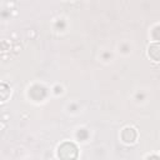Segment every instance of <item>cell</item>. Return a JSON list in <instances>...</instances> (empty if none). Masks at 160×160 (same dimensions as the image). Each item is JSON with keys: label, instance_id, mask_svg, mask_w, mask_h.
<instances>
[{"label": "cell", "instance_id": "1", "mask_svg": "<svg viewBox=\"0 0 160 160\" xmlns=\"http://www.w3.org/2000/svg\"><path fill=\"white\" fill-rule=\"evenodd\" d=\"M56 154H58V158L60 160H76L79 151H78V148L74 142L64 141L62 144H60L58 146Z\"/></svg>", "mask_w": 160, "mask_h": 160}, {"label": "cell", "instance_id": "2", "mask_svg": "<svg viewBox=\"0 0 160 160\" xmlns=\"http://www.w3.org/2000/svg\"><path fill=\"white\" fill-rule=\"evenodd\" d=\"M120 136H121L122 142H125V144H134L136 141V139H138V131L132 126H125L121 130Z\"/></svg>", "mask_w": 160, "mask_h": 160}, {"label": "cell", "instance_id": "3", "mask_svg": "<svg viewBox=\"0 0 160 160\" xmlns=\"http://www.w3.org/2000/svg\"><path fill=\"white\" fill-rule=\"evenodd\" d=\"M148 55L154 61H160V42H151L148 48Z\"/></svg>", "mask_w": 160, "mask_h": 160}, {"label": "cell", "instance_id": "4", "mask_svg": "<svg viewBox=\"0 0 160 160\" xmlns=\"http://www.w3.org/2000/svg\"><path fill=\"white\" fill-rule=\"evenodd\" d=\"M146 159H149V160H160V158H159V156H156V155H151V156H148Z\"/></svg>", "mask_w": 160, "mask_h": 160}]
</instances>
